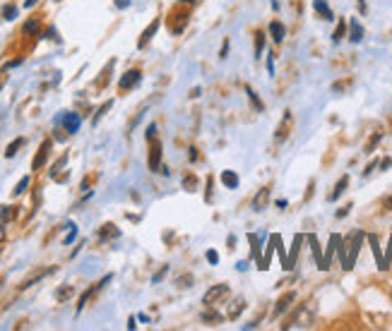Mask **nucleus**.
<instances>
[{
    "instance_id": "obj_1",
    "label": "nucleus",
    "mask_w": 392,
    "mask_h": 331,
    "mask_svg": "<svg viewBox=\"0 0 392 331\" xmlns=\"http://www.w3.org/2000/svg\"><path fill=\"white\" fill-rule=\"evenodd\" d=\"M111 279H113V276H111V274H109V276H104V279L99 281V283H94V286H92V288H87V290H84V293L80 295V302H77V312H82V309L87 307V302L92 300V298H94V295L99 293V290H101V288H104V286H109V283H111Z\"/></svg>"
},
{
    "instance_id": "obj_2",
    "label": "nucleus",
    "mask_w": 392,
    "mask_h": 331,
    "mask_svg": "<svg viewBox=\"0 0 392 331\" xmlns=\"http://www.w3.org/2000/svg\"><path fill=\"white\" fill-rule=\"evenodd\" d=\"M149 170H154V173H159L162 170V142L156 140H149Z\"/></svg>"
},
{
    "instance_id": "obj_3",
    "label": "nucleus",
    "mask_w": 392,
    "mask_h": 331,
    "mask_svg": "<svg viewBox=\"0 0 392 331\" xmlns=\"http://www.w3.org/2000/svg\"><path fill=\"white\" fill-rule=\"evenodd\" d=\"M140 82H142L140 70H128V72L118 80V87H120V91H130V89H135Z\"/></svg>"
},
{
    "instance_id": "obj_4",
    "label": "nucleus",
    "mask_w": 392,
    "mask_h": 331,
    "mask_svg": "<svg viewBox=\"0 0 392 331\" xmlns=\"http://www.w3.org/2000/svg\"><path fill=\"white\" fill-rule=\"evenodd\" d=\"M51 147H53L51 140H44V142H41V147H39V151H37V159L31 161V170H41V168H44L46 159H48V154H51Z\"/></svg>"
},
{
    "instance_id": "obj_5",
    "label": "nucleus",
    "mask_w": 392,
    "mask_h": 331,
    "mask_svg": "<svg viewBox=\"0 0 392 331\" xmlns=\"http://www.w3.org/2000/svg\"><path fill=\"white\" fill-rule=\"evenodd\" d=\"M224 295H229V286H212L207 293H205L202 302H205L207 307H215V302L219 300V298H224Z\"/></svg>"
},
{
    "instance_id": "obj_6",
    "label": "nucleus",
    "mask_w": 392,
    "mask_h": 331,
    "mask_svg": "<svg viewBox=\"0 0 392 331\" xmlns=\"http://www.w3.org/2000/svg\"><path fill=\"white\" fill-rule=\"evenodd\" d=\"M80 125H82V118L77 115V113H65L63 115V127H65V132L67 134H75V132H80Z\"/></svg>"
},
{
    "instance_id": "obj_7",
    "label": "nucleus",
    "mask_w": 392,
    "mask_h": 331,
    "mask_svg": "<svg viewBox=\"0 0 392 331\" xmlns=\"http://www.w3.org/2000/svg\"><path fill=\"white\" fill-rule=\"evenodd\" d=\"M159 24H162V20H159V17H156L154 22L149 24L147 29L142 31V36H140V41H137V48H145V46L149 44V41H152V38H154V34H156V29H159Z\"/></svg>"
},
{
    "instance_id": "obj_8",
    "label": "nucleus",
    "mask_w": 392,
    "mask_h": 331,
    "mask_svg": "<svg viewBox=\"0 0 392 331\" xmlns=\"http://www.w3.org/2000/svg\"><path fill=\"white\" fill-rule=\"evenodd\" d=\"M222 183L226 190H236L238 185H241V178H238L236 170H222Z\"/></svg>"
},
{
    "instance_id": "obj_9",
    "label": "nucleus",
    "mask_w": 392,
    "mask_h": 331,
    "mask_svg": "<svg viewBox=\"0 0 392 331\" xmlns=\"http://www.w3.org/2000/svg\"><path fill=\"white\" fill-rule=\"evenodd\" d=\"M296 300V293H294V290H289V293H284L279 298V300H277V307H274V315H281V312H287L289 309V305H291V302Z\"/></svg>"
},
{
    "instance_id": "obj_10",
    "label": "nucleus",
    "mask_w": 392,
    "mask_h": 331,
    "mask_svg": "<svg viewBox=\"0 0 392 331\" xmlns=\"http://www.w3.org/2000/svg\"><path fill=\"white\" fill-rule=\"evenodd\" d=\"M270 34H272L274 44H281L284 36H287V29H284V24H281L279 20H274V22H270Z\"/></svg>"
},
{
    "instance_id": "obj_11",
    "label": "nucleus",
    "mask_w": 392,
    "mask_h": 331,
    "mask_svg": "<svg viewBox=\"0 0 392 331\" xmlns=\"http://www.w3.org/2000/svg\"><path fill=\"white\" fill-rule=\"evenodd\" d=\"M267 202H270V190L262 187V190L255 194V199H253V209H255V211H262V209L267 206Z\"/></svg>"
},
{
    "instance_id": "obj_12",
    "label": "nucleus",
    "mask_w": 392,
    "mask_h": 331,
    "mask_svg": "<svg viewBox=\"0 0 392 331\" xmlns=\"http://www.w3.org/2000/svg\"><path fill=\"white\" fill-rule=\"evenodd\" d=\"M349 29H351V34H349V41H351V44H359V41L363 38V27L356 22V20H351V22H349Z\"/></svg>"
},
{
    "instance_id": "obj_13",
    "label": "nucleus",
    "mask_w": 392,
    "mask_h": 331,
    "mask_svg": "<svg viewBox=\"0 0 392 331\" xmlns=\"http://www.w3.org/2000/svg\"><path fill=\"white\" fill-rule=\"evenodd\" d=\"M313 8H315V12H318V15L325 17V20H334L332 10H330V5H327V0H313Z\"/></svg>"
},
{
    "instance_id": "obj_14",
    "label": "nucleus",
    "mask_w": 392,
    "mask_h": 331,
    "mask_svg": "<svg viewBox=\"0 0 392 331\" xmlns=\"http://www.w3.org/2000/svg\"><path fill=\"white\" fill-rule=\"evenodd\" d=\"M347 185H349V176H342L340 178V183L334 185V192L332 194H330V202H337V199H340V194H344V190H347Z\"/></svg>"
},
{
    "instance_id": "obj_15",
    "label": "nucleus",
    "mask_w": 392,
    "mask_h": 331,
    "mask_svg": "<svg viewBox=\"0 0 392 331\" xmlns=\"http://www.w3.org/2000/svg\"><path fill=\"white\" fill-rule=\"evenodd\" d=\"M243 89H245V94H248V99H251V103H253V108H255V110H262V108H265V106H262V101H260V96L255 94V89H253L251 84H245Z\"/></svg>"
},
{
    "instance_id": "obj_16",
    "label": "nucleus",
    "mask_w": 392,
    "mask_h": 331,
    "mask_svg": "<svg viewBox=\"0 0 392 331\" xmlns=\"http://www.w3.org/2000/svg\"><path fill=\"white\" fill-rule=\"evenodd\" d=\"M20 147H24V137H17L15 142H10L8 149H5V156H8V159H12V156L17 154V149H20Z\"/></svg>"
},
{
    "instance_id": "obj_17",
    "label": "nucleus",
    "mask_w": 392,
    "mask_h": 331,
    "mask_svg": "<svg viewBox=\"0 0 392 331\" xmlns=\"http://www.w3.org/2000/svg\"><path fill=\"white\" fill-rule=\"evenodd\" d=\"M202 322L205 324H217V322H222V315L215 312V309H205V312H202Z\"/></svg>"
},
{
    "instance_id": "obj_18",
    "label": "nucleus",
    "mask_w": 392,
    "mask_h": 331,
    "mask_svg": "<svg viewBox=\"0 0 392 331\" xmlns=\"http://www.w3.org/2000/svg\"><path fill=\"white\" fill-rule=\"evenodd\" d=\"M29 183H31V178H29V176H24L22 180H20V183L15 185V190H12V194H15V197L24 194V192H27V187H29Z\"/></svg>"
},
{
    "instance_id": "obj_19",
    "label": "nucleus",
    "mask_w": 392,
    "mask_h": 331,
    "mask_svg": "<svg viewBox=\"0 0 392 331\" xmlns=\"http://www.w3.org/2000/svg\"><path fill=\"white\" fill-rule=\"evenodd\" d=\"M262 48H265V34L262 31H258L255 34V58H262Z\"/></svg>"
},
{
    "instance_id": "obj_20",
    "label": "nucleus",
    "mask_w": 392,
    "mask_h": 331,
    "mask_svg": "<svg viewBox=\"0 0 392 331\" xmlns=\"http://www.w3.org/2000/svg\"><path fill=\"white\" fill-rule=\"evenodd\" d=\"M344 31H347V20H340V24H337V29H334V34H332L334 44H340L342 38H344Z\"/></svg>"
},
{
    "instance_id": "obj_21",
    "label": "nucleus",
    "mask_w": 392,
    "mask_h": 331,
    "mask_svg": "<svg viewBox=\"0 0 392 331\" xmlns=\"http://www.w3.org/2000/svg\"><path fill=\"white\" fill-rule=\"evenodd\" d=\"M3 20H8V22H12V20H17V5H12V3H8L5 8H3Z\"/></svg>"
},
{
    "instance_id": "obj_22",
    "label": "nucleus",
    "mask_w": 392,
    "mask_h": 331,
    "mask_svg": "<svg viewBox=\"0 0 392 331\" xmlns=\"http://www.w3.org/2000/svg\"><path fill=\"white\" fill-rule=\"evenodd\" d=\"M231 305H234V307L229 309V315H226V317H229V319H236V317H238V312L243 309V305H245V302L241 300V298H238V300H234V302H231Z\"/></svg>"
},
{
    "instance_id": "obj_23",
    "label": "nucleus",
    "mask_w": 392,
    "mask_h": 331,
    "mask_svg": "<svg viewBox=\"0 0 392 331\" xmlns=\"http://www.w3.org/2000/svg\"><path fill=\"white\" fill-rule=\"evenodd\" d=\"M106 236H111V238H118L120 236V230L113 226V223H106L104 228H101V238H106Z\"/></svg>"
},
{
    "instance_id": "obj_24",
    "label": "nucleus",
    "mask_w": 392,
    "mask_h": 331,
    "mask_svg": "<svg viewBox=\"0 0 392 331\" xmlns=\"http://www.w3.org/2000/svg\"><path fill=\"white\" fill-rule=\"evenodd\" d=\"M291 125V113H287V115H284V127L279 125V130H277V140H284V137H287V127Z\"/></svg>"
},
{
    "instance_id": "obj_25",
    "label": "nucleus",
    "mask_w": 392,
    "mask_h": 331,
    "mask_svg": "<svg viewBox=\"0 0 392 331\" xmlns=\"http://www.w3.org/2000/svg\"><path fill=\"white\" fill-rule=\"evenodd\" d=\"M15 206H3L0 204V221H8L10 216H15V211H12Z\"/></svg>"
},
{
    "instance_id": "obj_26",
    "label": "nucleus",
    "mask_w": 392,
    "mask_h": 331,
    "mask_svg": "<svg viewBox=\"0 0 392 331\" xmlns=\"http://www.w3.org/2000/svg\"><path fill=\"white\" fill-rule=\"evenodd\" d=\"M380 140H383V132H376V134H373V137H370V142H368V147H366V154H370V151L376 149V144H378Z\"/></svg>"
},
{
    "instance_id": "obj_27",
    "label": "nucleus",
    "mask_w": 392,
    "mask_h": 331,
    "mask_svg": "<svg viewBox=\"0 0 392 331\" xmlns=\"http://www.w3.org/2000/svg\"><path fill=\"white\" fill-rule=\"evenodd\" d=\"M39 31V20H29L24 24V34H37Z\"/></svg>"
},
{
    "instance_id": "obj_28",
    "label": "nucleus",
    "mask_w": 392,
    "mask_h": 331,
    "mask_svg": "<svg viewBox=\"0 0 392 331\" xmlns=\"http://www.w3.org/2000/svg\"><path fill=\"white\" fill-rule=\"evenodd\" d=\"M205 257H207V262L212 266L219 264V252H217V250H207V252H205Z\"/></svg>"
},
{
    "instance_id": "obj_29",
    "label": "nucleus",
    "mask_w": 392,
    "mask_h": 331,
    "mask_svg": "<svg viewBox=\"0 0 392 331\" xmlns=\"http://www.w3.org/2000/svg\"><path fill=\"white\" fill-rule=\"evenodd\" d=\"M75 238H77V226H75V223H70V233L65 236V240H63V243L70 245V243H75Z\"/></svg>"
},
{
    "instance_id": "obj_30",
    "label": "nucleus",
    "mask_w": 392,
    "mask_h": 331,
    "mask_svg": "<svg viewBox=\"0 0 392 331\" xmlns=\"http://www.w3.org/2000/svg\"><path fill=\"white\" fill-rule=\"evenodd\" d=\"M166 274H169V266H162V269H159V271H156L154 276H152V283H159V281H162L164 276H166Z\"/></svg>"
},
{
    "instance_id": "obj_31",
    "label": "nucleus",
    "mask_w": 392,
    "mask_h": 331,
    "mask_svg": "<svg viewBox=\"0 0 392 331\" xmlns=\"http://www.w3.org/2000/svg\"><path fill=\"white\" fill-rule=\"evenodd\" d=\"M70 295H73V288L67 286V288H60L58 293H56V298H58V300H65V298H70Z\"/></svg>"
},
{
    "instance_id": "obj_32",
    "label": "nucleus",
    "mask_w": 392,
    "mask_h": 331,
    "mask_svg": "<svg viewBox=\"0 0 392 331\" xmlns=\"http://www.w3.org/2000/svg\"><path fill=\"white\" fill-rule=\"evenodd\" d=\"M65 161H67V156H60V159H58V163H56V166H53V170H51V176H56V173H58V170L63 168V166H65Z\"/></svg>"
},
{
    "instance_id": "obj_33",
    "label": "nucleus",
    "mask_w": 392,
    "mask_h": 331,
    "mask_svg": "<svg viewBox=\"0 0 392 331\" xmlns=\"http://www.w3.org/2000/svg\"><path fill=\"white\" fill-rule=\"evenodd\" d=\"M44 38H53V41H58V44H60V36H58V31L53 29V27H51V29H48V31H46V34H44Z\"/></svg>"
},
{
    "instance_id": "obj_34",
    "label": "nucleus",
    "mask_w": 392,
    "mask_h": 331,
    "mask_svg": "<svg viewBox=\"0 0 392 331\" xmlns=\"http://www.w3.org/2000/svg\"><path fill=\"white\" fill-rule=\"evenodd\" d=\"M145 137H147V140H154V137H156V125H154V123H152V125H147V132H145Z\"/></svg>"
},
{
    "instance_id": "obj_35",
    "label": "nucleus",
    "mask_w": 392,
    "mask_h": 331,
    "mask_svg": "<svg viewBox=\"0 0 392 331\" xmlns=\"http://www.w3.org/2000/svg\"><path fill=\"white\" fill-rule=\"evenodd\" d=\"M229 55V38H224V44H222V51H219V58H226Z\"/></svg>"
},
{
    "instance_id": "obj_36",
    "label": "nucleus",
    "mask_w": 392,
    "mask_h": 331,
    "mask_svg": "<svg viewBox=\"0 0 392 331\" xmlns=\"http://www.w3.org/2000/svg\"><path fill=\"white\" fill-rule=\"evenodd\" d=\"M109 108H111V101H109V103H104V106H101V108H99V113H96L94 123H99V118H101V115H104V113H106V110H109Z\"/></svg>"
},
{
    "instance_id": "obj_37",
    "label": "nucleus",
    "mask_w": 392,
    "mask_h": 331,
    "mask_svg": "<svg viewBox=\"0 0 392 331\" xmlns=\"http://www.w3.org/2000/svg\"><path fill=\"white\" fill-rule=\"evenodd\" d=\"M183 185H188V187H190V192H192V190H195V178H192V176L183 178Z\"/></svg>"
},
{
    "instance_id": "obj_38",
    "label": "nucleus",
    "mask_w": 392,
    "mask_h": 331,
    "mask_svg": "<svg viewBox=\"0 0 392 331\" xmlns=\"http://www.w3.org/2000/svg\"><path fill=\"white\" fill-rule=\"evenodd\" d=\"M207 202H212V178H207V194H205Z\"/></svg>"
},
{
    "instance_id": "obj_39",
    "label": "nucleus",
    "mask_w": 392,
    "mask_h": 331,
    "mask_svg": "<svg viewBox=\"0 0 392 331\" xmlns=\"http://www.w3.org/2000/svg\"><path fill=\"white\" fill-rule=\"evenodd\" d=\"M267 72H270V74H274V58H272V55L267 58Z\"/></svg>"
},
{
    "instance_id": "obj_40",
    "label": "nucleus",
    "mask_w": 392,
    "mask_h": 331,
    "mask_svg": "<svg viewBox=\"0 0 392 331\" xmlns=\"http://www.w3.org/2000/svg\"><path fill=\"white\" fill-rule=\"evenodd\" d=\"M349 209H351V206H344V209H340V211H337V219H344V216L349 213Z\"/></svg>"
},
{
    "instance_id": "obj_41",
    "label": "nucleus",
    "mask_w": 392,
    "mask_h": 331,
    "mask_svg": "<svg viewBox=\"0 0 392 331\" xmlns=\"http://www.w3.org/2000/svg\"><path fill=\"white\" fill-rule=\"evenodd\" d=\"M236 269H238V271H245V269H248V262H243V259H241V262H236Z\"/></svg>"
},
{
    "instance_id": "obj_42",
    "label": "nucleus",
    "mask_w": 392,
    "mask_h": 331,
    "mask_svg": "<svg viewBox=\"0 0 392 331\" xmlns=\"http://www.w3.org/2000/svg\"><path fill=\"white\" fill-rule=\"evenodd\" d=\"M130 5V0H116V8H128Z\"/></svg>"
},
{
    "instance_id": "obj_43",
    "label": "nucleus",
    "mask_w": 392,
    "mask_h": 331,
    "mask_svg": "<svg viewBox=\"0 0 392 331\" xmlns=\"http://www.w3.org/2000/svg\"><path fill=\"white\" fill-rule=\"evenodd\" d=\"M229 250H236V236H229Z\"/></svg>"
},
{
    "instance_id": "obj_44",
    "label": "nucleus",
    "mask_w": 392,
    "mask_h": 331,
    "mask_svg": "<svg viewBox=\"0 0 392 331\" xmlns=\"http://www.w3.org/2000/svg\"><path fill=\"white\" fill-rule=\"evenodd\" d=\"M390 166H392V161H390V159H383V161H380V168H390Z\"/></svg>"
},
{
    "instance_id": "obj_45",
    "label": "nucleus",
    "mask_w": 392,
    "mask_h": 331,
    "mask_svg": "<svg viewBox=\"0 0 392 331\" xmlns=\"http://www.w3.org/2000/svg\"><path fill=\"white\" fill-rule=\"evenodd\" d=\"M287 204H289L287 199H277V209H287Z\"/></svg>"
},
{
    "instance_id": "obj_46",
    "label": "nucleus",
    "mask_w": 392,
    "mask_h": 331,
    "mask_svg": "<svg viewBox=\"0 0 392 331\" xmlns=\"http://www.w3.org/2000/svg\"><path fill=\"white\" fill-rule=\"evenodd\" d=\"M359 3V10H361V15H366V0H356Z\"/></svg>"
},
{
    "instance_id": "obj_47",
    "label": "nucleus",
    "mask_w": 392,
    "mask_h": 331,
    "mask_svg": "<svg viewBox=\"0 0 392 331\" xmlns=\"http://www.w3.org/2000/svg\"><path fill=\"white\" fill-rule=\"evenodd\" d=\"M37 3H39V0H24V8H34Z\"/></svg>"
},
{
    "instance_id": "obj_48",
    "label": "nucleus",
    "mask_w": 392,
    "mask_h": 331,
    "mask_svg": "<svg viewBox=\"0 0 392 331\" xmlns=\"http://www.w3.org/2000/svg\"><path fill=\"white\" fill-rule=\"evenodd\" d=\"M195 159H198V149L190 147V161H195Z\"/></svg>"
},
{
    "instance_id": "obj_49",
    "label": "nucleus",
    "mask_w": 392,
    "mask_h": 331,
    "mask_svg": "<svg viewBox=\"0 0 392 331\" xmlns=\"http://www.w3.org/2000/svg\"><path fill=\"white\" fill-rule=\"evenodd\" d=\"M183 3H188V5H192V3H195V0H183Z\"/></svg>"
}]
</instances>
